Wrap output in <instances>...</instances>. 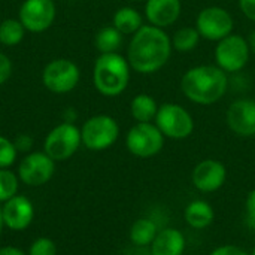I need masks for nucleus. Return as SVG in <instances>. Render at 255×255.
Segmentation results:
<instances>
[{"instance_id": "obj_1", "label": "nucleus", "mask_w": 255, "mask_h": 255, "mask_svg": "<svg viewBox=\"0 0 255 255\" xmlns=\"http://www.w3.org/2000/svg\"><path fill=\"white\" fill-rule=\"evenodd\" d=\"M172 51V39L166 30L145 24L131 36L127 60L131 70L140 75H152L169 63Z\"/></svg>"}, {"instance_id": "obj_2", "label": "nucleus", "mask_w": 255, "mask_h": 255, "mask_svg": "<svg viewBox=\"0 0 255 255\" xmlns=\"http://www.w3.org/2000/svg\"><path fill=\"white\" fill-rule=\"evenodd\" d=\"M230 88L229 75L217 64L190 67L181 78L182 94L194 105L211 106L220 102Z\"/></svg>"}, {"instance_id": "obj_3", "label": "nucleus", "mask_w": 255, "mask_h": 255, "mask_svg": "<svg viewBox=\"0 0 255 255\" xmlns=\"http://www.w3.org/2000/svg\"><path fill=\"white\" fill-rule=\"evenodd\" d=\"M131 67L127 57L118 52L100 54L94 63L93 82L96 90L106 97L123 94L130 82Z\"/></svg>"}, {"instance_id": "obj_4", "label": "nucleus", "mask_w": 255, "mask_h": 255, "mask_svg": "<svg viewBox=\"0 0 255 255\" xmlns=\"http://www.w3.org/2000/svg\"><path fill=\"white\" fill-rule=\"evenodd\" d=\"M154 124L166 139L184 140L194 133L196 123L193 115L179 103H163L158 108Z\"/></svg>"}, {"instance_id": "obj_5", "label": "nucleus", "mask_w": 255, "mask_h": 255, "mask_svg": "<svg viewBox=\"0 0 255 255\" xmlns=\"http://www.w3.org/2000/svg\"><path fill=\"white\" fill-rule=\"evenodd\" d=\"M251 51L247 42V37L238 33H232L230 36L217 42L214 49V61L223 69L227 75L241 73L251 58Z\"/></svg>"}, {"instance_id": "obj_6", "label": "nucleus", "mask_w": 255, "mask_h": 255, "mask_svg": "<svg viewBox=\"0 0 255 255\" xmlns=\"http://www.w3.org/2000/svg\"><path fill=\"white\" fill-rule=\"evenodd\" d=\"M82 145L90 151H105L120 137V126L111 115H94L81 128Z\"/></svg>"}, {"instance_id": "obj_7", "label": "nucleus", "mask_w": 255, "mask_h": 255, "mask_svg": "<svg viewBox=\"0 0 255 255\" xmlns=\"http://www.w3.org/2000/svg\"><path fill=\"white\" fill-rule=\"evenodd\" d=\"M166 137L154 123H136L126 136L128 152L137 158H152L164 148Z\"/></svg>"}, {"instance_id": "obj_8", "label": "nucleus", "mask_w": 255, "mask_h": 255, "mask_svg": "<svg viewBox=\"0 0 255 255\" xmlns=\"http://www.w3.org/2000/svg\"><path fill=\"white\" fill-rule=\"evenodd\" d=\"M194 27L202 39L217 43L233 33L235 19L226 7L206 6L197 13Z\"/></svg>"}, {"instance_id": "obj_9", "label": "nucleus", "mask_w": 255, "mask_h": 255, "mask_svg": "<svg viewBox=\"0 0 255 255\" xmlns=\"http://www.w3.org/2000/svg\"><path fill=\"white\" fill-rule=\"evenodd\" d=\"M81 143V130L75 124L66 121L48 133L43 143V151L54 161H64L79 149Z\"/></svg>"}, {"instance_id": "obj_10", "label": "nucleus", "mask_w": 255, "mask_h": 255, "mask_svg": "<svg viewBox=\"0 0 255 255\" xmlns=\"http://www.w3.org/2000/svg\"><path fill=\"white\" fill-rule=\"evenodd\" d=\"M78 66L67 58H57L46 64L42 73L43 85L55 94L70 93L79 82Z\"/></svg>"}, {"instance_id": "obj_11", "label": "nucleus", "mask_w": 255, "mask_h": 255, "mask_svg": "<svg viewBox=\"0 0 255 255\" xmlns=\"http://www.w3.org/2000/svg\"><path fill=\"white\" fill-rule=\"evenodd\" d=\"M55 172V161L43 152L27 154L18 166V178L28 187L45 185Z\"/></svg>"}, {"instance_id": "obj_12", "label": "nucleus", "mask_w": 255, "mask_h": 255, "mask_svg": "<svg viewBox=\"0 0 255 255\" xmlns=\"http://www.w3.org/2000/svg\"><path fill=\"white\" fill-rule=\"evenodd\" d=\"M227 181V167L215 158H205L199 161L191 172L193 187L203 194L217 193Z\"/></svg>"}, {"instance_id": "obj_13", "label": "nucleus", "mask_w": 255, "mask_h": 255, "mask_svg": "<svg viewBox=\"0 0 255 255\" xmlns=\"http://www.w3.org/2000/svg\"><path fill=\"white\" fill-rule=\"evenodd\" d=\"M226 124L232 133L241 137L255 136V100L241 97L232 102L226 111Z\"/></svg>"}, {"instance_id": "obj_14", "label": "nucleus", "mask_w": 255, "mask_h": 255, "mask_svg": "<svg viewBox=\"0 0 255 255\" xmlns=\"http://www.w3.org/2000/svg\"><path fill=\"white\" fill-rule=\"evenodd\" d=\"M55 19V4L52 0H25L19 7V21L25 30L42 33Z\"/></svg>"}, {"instance_id": "obj_15", "label": "nucleus", "mask_w": 255, "mask_h": 255, "mask_svg": "<svg viewBox=\"0 0 255 255\" xmlns=\"http://www.w3.org/2000/svg\"><path fill=\"white\" fill-rule=\"evenodd\" d=\"M1 217H3L4 227L13 232H21L25 230L33 223L34 206L27 197L16 194L3 203Z\"/></svg>"}, {"instance_id": "obj_16", "label": "nucleus", "mask_w": 255, "mask_h": 255, "mask_svg": "<svg viewBox=\"0 0 255 255\" xmlns=\"http://www.w3.org/2000/svg\"><path fill=\"white\" fill-rule=\"evenodd\" d=\"M145 18L148 24L167 28L173 25L182 13L181 0H146L145 3Z\"/></svg>"}, {"instance_id": "obj_17", "label": "nucleus", "mask_w": 255, "mask_h": 255, "mask_svg": "<svg viewBox=\"0 0 255 255\" xmlns=\"http://www.w3.org/2000/svg\"><path fill=\"white\" fill-rule=\"evenodd\" d=\"M187 241L184 233L175 227L161 229L149 247L151 255H184Z\"/></svg>"}, {"instance_id": "obj_18", "label": "nucleus", "mask_w": 255, "mask_h": 255, "mask_svg": "<svg viewBox=\"0 0 255 255\" xmlns=\"http://www.w3.org/2000/svg\"><path fill=\"white\" fill-rule=\"evenodd\" d=\"M184 220L193 230H205L215 221V211L206 200H191L184 209Z\"/></svg>"}, {"instance_id": "obj_19", "label": "nucleus", "mask_w": 255, "mask_h": 255, "mask_svg": "<svg viewBox=\"0 0 255 255\" xmlns=\"http://www.w3.org/2000/svg\"><path fill=\"white\" fill-rule=\"evenodd\" d=\"M112 25L121 31L124 36L127 34H134L137 30H140L145 24H143V16L142 13L131 7V6H123L120 7L112 18Z\"/></svg>"}, {"instance_id": "obj_20", "label": "nucleus", "mask_w": 255, "mask_h": 255, "mask_svg": "<svg viewBox=\"0 0 255 255\" xmlns=\"http://www.w3.org/2000/svg\"><path fill=\"white\" fill-rule=\"evenodd\" d=\"M158 108L157 100L146 93L134 96L130 102V114L136 123H154Z\"/></svg>"}, {"instance_id": "obj_21", "label": "nucleus", "mask_w": 255, "mask_h": 255, "mask_svg": "<svg viewBox=\"0 0 255 255\" xmlns=\"http://www.w3.org/2000/svg\"><path fill=\"white\" fill-rule=\"evenodd\" d=\"M158 232L160 230H158L157 223L151 218L143 217V218H137L131 224L130 232H128V238L134 247L145 248V247H151V244L154 242Z\"/></svg>"}, {"instance_id": "obj_22", "label": "nucleus", "mask_w": 255, "mask_h": 255, "mask_svg": "<svg viewBox=\"0 0 255 255\" xmlns=\"http://www.w3.org/2000/svg\"><path fill=\"white\" fill-rule=\"evenodd\" d=\"M123 37L124 34L118 31L114 25H106L97 31L94 43L100 54H112L118 52V49L121 48Z\"/></svg>"}, {"instance_id": "obj_23", "label": "nucleus", "mask_w": 255, "mask_h": 255, "mask_svg": "<svg viewBox=\"0 0 255 255\" xmlns=\"http://www.w3.org/2000/svg\"><path fill=\"white\" fill-rule=\"evenodd\" d=\"M170 39H172L173 51L187 54V52L194 51L199 46V42L202 37L196 27H181L173 33V36Z\"/></svg>"}, {"instance_id": "obj_24", "label": "nucleus", "mask_w": 255, "mask_h": 255, "mask_svg": "<svg viewBox=\"0 0 255 255\" xmlns=\"http://www.w3.org/2000/svg\"><path fill=\"white\" fill-rule=\"evenodd\" d=\"M24 25L19 19H4L0 24V43L6 46H15L24 39Z\"/></svg>"}, {"instance_id": "obj_25", "label": "nucleus", "mask_w": 255, "mask_h": 255, "mask_svg": "<svg viewBox=\"0 0 255 255\" xmlns=\"http://www.w3.org/2000/svg\"><path fill=\"white\" fill-rule=\"evenodd\" d=\"M19 178L9 169H0V203L16 196Z\"/></svg>"}, {"instance_id": "obj_26", "label": "nucleus", "mask_w": 255, "mask_h": 255, "mask_svg": "<svg viewBox=\"0 0 255 255\" xmlns=\"http://www.w3.org/2000/svg\"><path fill=\"white\" fill-rule=\"evenodd\" d=\"M16 148L7 137L0 136V169H9L16 160Z\"/></svg>"}, {"instance_id": "obj_27", "label": "nucleus", "mask_w": 255, "mask_h": 255, "mask_svg": "<svg viewBox=\"0 0 255 255\" xmlns=\"http://www.w3.org/2000/svg\"><path fill=\"white\" fill-rule=\"evenodd\" d=\"M27 255H57V245L49 238H39L31 242Z\"/></svg>"}, {"instance_id": "obj_28", "label": "nucleus", "mask_w": 255, "mask_h": 255, "mask_svg": "<svg viewBox=\"0 0 255 255\" xmlns=\"http://www.w3.org/2000/svg\"><path fill=\"white\" fill-rule=\"evenodd\" d=\"M245 226L255 232V188H253L245 199Z\"/></svg>"}, {"instance_id": "obj_29", "label": "nucleus", "mask_w": 255, "mask_h": 255, "mask_svg": "<svg viewBox=\"0 0 255 255\" xmlns=\"http://www.w3.org/2000/svg\"><path fill=\"white\" fill-rule=\"evenodd\" d=\"M209 255H251V253L245 251L238 245H221L211 251Z\"/></svg>"}, {"instance_id": "obj_30", "label": "nucleus", "mask_w": 255, "mask_h": 255, "mask_svg": "<svg viewBox=\"0 0 255 255\" xmlns=\"http://www.w3.org/2000/svg\"><path fill=\"white\" fill-rule=\"evenodd\" d=\"M12 73V63L6 54L0 52V85H3Z\"/></svg>"}, {"instance_id": "obj_31", "label": "nucleus", "mask_w": 255, "mask_h": 255, "mask_svg": "<svg viewBox=\"0 0 255 255\" xmlns=\"http://www.w3.org/2000/svg\"><path fill=\"white\" fill-rule=\"evenodd\" d=\"M239 9L250 21L255 22V0H239Z\"/></svg>"}, {"instance_id": "obj_32", "label": "nucleus", "mask_w": 255, "mask_h": 255, "mask_svg": "<svg viewBox=\"0 0 255 255\" xmlns=\"http://www.w3.org/2000/svg\"><path fill=\"white\" fill-rule=\"evenodd\" d=\"M16 151H22V152H28L33 146V139L28 134H21L15 139L13 142Z\"/></svg>"}, {"instance_id": "obj_33", "label": "nucleus", "mask_w": 255, "mask_h": 255, "mask_svg": "<svg viewBox=\"0 0 255 255\" xmlns=\"http://www.w3.org/2000/svg\"><path fill=\"white\" fill-rule=\"evenodd\" d=\"M0 255H27L22 250L16 247H3L0 248Z\"/></svg>"}, {"instance_id": "obj_34", "label": "nucleus", "mask_w": 255, "mask_h": 255, "mask_svg": "<svg viewBox=\"0 0 255 255\" xmlns=\"http://www.w3.org/2000/svg\"><path fill=\"white\" fill-rule=\"evenodd\" d=\"M247 42H248V46H250L251 54H255V30L250 31V34L247 36Z\"/></svg>"}, {"instance_id": "obj_35", "label": "nucleus", "mask_w": 255, "mask_h": 255, "mask_svg": "<svg viewBox=\"0 0 255 255\" xmlns=\"http://www.w3.org/2000/svg\"><path fill=\"white\" fill-rule=\"evenodd\" d=\"M3 227H4V224H3V217H1V208H0V233H1V230H3Z\"/></svg>"}, {"instance_id": "obj_36", "label": "nucleus", "mask_w": 255, "mask_h": 255, "mask_svg": "<svg viewBox=\"0 0 255 255\" xmlns=\"http://www.w3.org/2000/svg\"><path fill=\"white\" fill-rule=\"evenodd\" d=\"M251 255H255V245L254 248H253V251H251Z\"/></svg>"}, {"instance_id": "obj_37", "label": "nucleus", "mask_w": 255, "mask_h": 255, "mask_svg": "<svg viewBox=\"0 0 255 255\" xmlns=\"http://www.w3.org/2000/svg\"><path fill=\"white\" fill-rule=\"evenodd\" d=\"M128 1H137V0H128Z\"/></svg>"}, {"instance_id": "obj_38", "label": "nucleus", "mask_w": 255, "mask_h": 255, "mask_svg": "<svg viewBox=\"0 0 255 255\" xmlns=\"http://www.w3.org/2000/svg\"><path fill=\"white\" fill-rule=\"evenodd\" d=\"M70 1H75V0H70Z\"/></svg>"}, {"instance_id": "obj_39", "label": "nucleus", "mask_w": 255, "mask_h": 255, "mask_svg": "<svg viewBox=\"0 0 255 255\" xmlns=\"http://www.w3.org/2000/svg\"><path fill=\"white\" fill-rule=\"evenodd\" d=\"M254 137H255V136H254Z\"/></svg>"}]
</instances>
